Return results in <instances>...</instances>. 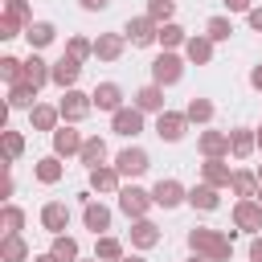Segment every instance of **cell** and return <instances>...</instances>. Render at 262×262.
Segmentation results:
<instances>
[{
	"label": "cell",
	"instance_id": "37",
	"mask_svg": "<svg viewBox=\"0 0 262 262\" xmlns=\"http://www.w3.org/2000/svg\"><path fill=\"white\" fill-rule=\"evenodd\" d=\"M205 37L217 41V45L229 41V37H233V20H229V16H209V20H205Z\"/></svg>",
	"mask_w": 262,
	"mask_h": 262
},
{
	"label": "cell",
	"instance_id": "31",
	"mask_svg": "<svg viewBox=\"0 0 262 262\" xmlns=\"http://www.w3.org/2000/svg\"><path fill=\"white\" fill-rule=\"evenodd\" d=\"M78 160L86 164V172H90V168H98V164H106V139H102V135H86V143H82Z\"/></svg>",
	"mask_w": 262,
	"mask_h": 262
},
{
	"label": "cell",
	"instance_id": "22",
	"mask_svg": "<svg viewBox=\"0 0 262 262\" xmlns=\"http://www.w3.org/2000/svg\"><path fill=\"white\" fill-rule=\"evenodd\" d=\"M123 49H127V37L123 33H98L94 37V57L98 61H119Z\"/></svg>",
	"mask_w": 262,
	"mask_h": 262
},
{
	"label": "cell",
	"instance_id": "16",
	"mask_svg": "<svg viewBox=\"0 0 262 262\" xmlns=\"http://www.w3.org/2000/svg\"><path fill=\"white\" fill-rule=\"evenodd\" d=\"M196 151L205 160H225L229 156V131H201L196 135Z\"/></svg>",
	"mask_w": 262,
	"mask_h": 262
},
{
	"label": "cell",
	"instance_id": "5",
	"mask_svg": "<svg viewBox=\"0 0 262 262\" xmlns=\"http://www.w3.org/2000/svg\"><path fill=\"white\" fill-rule=\"evenodd\" d=\"M123 37H127L135 49H147V45H156V41H160V20H151L147 12H143V16H127Z\"/></svg>",
	"mask_w": 262,
	"mask_h": 262
},
{
	"label": "cell",
	"instance_id": "39",
	"mask_svg": "<svg viewBox=\"0 0 262 262\" xmlns=\"http://www.w3.org/2000/svg\"><path fill=\"white\" fill-rule=\"evenodd\" d=\"M0 229H4V233H20V229H25V209L8 201V205L0 209Z\"/></svg>",
	"mask_w": 262,
	"mask_h": 262
},
{
	"label": "cell",
	"instance_id": "43",
	"mask_svg": "<svg viewBox=\"0 0 262 262\" xmlns=\"http://www.w3.org/2000/svg\"><path fill=\"white\" fill-rule=\"evenodd\" d=\"M147 16L160 20V25H168L176 16V0H147Z\"/></svg>",
	"mask_w": 262,
	"mask_h": 262
},
{
	"label": "cell",
	"instance_id": "44",
	"mask_svg": "<svg viewBox=\"0 0 262 262\" xmlns=\"http://www.w3.org/2000/svg\"><path fill=\"white\" fill-rule=\"evenodd\" d=\"M20 33H25V25H20V20L0 16V41H12V37H20Z\"/></svg>",
	"mask_w": 262,
	"mask_h": 262
},
{
	"label": "cell",
	"instance_id": "17",
	"mask_svg": "<svg viewBox=\"0 0 262 262\" xmlns=\"http://www.w3.org/2000/svg\"><path fill=\"white\" fill-rule=\"evenodd\" d=\"M127 237H131V246L135 250H151V246H160V225L151 221V217H139V221H131V229H127Z\"/></svg>",
	"mask_w": 262,
	"mask_h": 262
},
{
	"label": "cell",
	"instance_id": "30",
	"mask_svg": "<svg viewBox=\"0 0 262 262\" xmlns=\"http://www.w3.org/2000/svg\"><path fill=\"white\" fill-rule=\"evenodd\" d=\"M8 106L12 111H33L37 106V86L33 82H12L8 86Z\"/></svg>",
	"mask_w": 262,
	"mask_h": 262
},
{
	"label": "cell",
	"instance_id": "6",
	"mask_svg": "<svg viewBox=\"0 0 262 262\" xmlns=\"http://www.w3.org/2000/svg\"><path fill=\"white\" fill-rule=\"evenodd\" d=\"M86 188L98 192V196H119V188H123V172H119L115 164H98V168L86 172Z\"/></svg>",
	"mask_w": 262,
	"mask_h": 262
},
{
	"label": "cell",
	"instance_id": "48",
	"mask_svg": "<svg viewBox=\"0 0 262 262\" xmlns=\"http://www.w3.org/2000/svg\"><path fill=\"white\" fill-rule=\"evenodd\" d=\"M221 4H225L229 12H250V8H254V0H221Z\"/></svg>",
	"mask_w": 262,
	"mask_h": 262
},
{
	"label": "cell",
	"instance_id": "51",
	"mask_svg": "<svg viewBox=\"0 0 262 262\" xmlns=\"http://www.w3.org/2000/svg\"><path fill=\"white\" fill-rule=\"evenodd\" d=\"M123 262H147L143 254H123Z\"/></svg>",
	"mask_w": 262,
	"mask_h": 262
},
{
	"label": "cell",
	"instance_id": "9",
	"mask_svg": "<svg viewBox=\"0 0 262 262\" xmlns=\"http://www.w3.org/2000/svg\"><path fill=\"white\" fill-rule=\"evenodd\" d=\"M233 229H242L250 237L262 229V205H258V196H237L233 201Z\"/></svg>",
	"mask_w": 262,
	"mask_h": 262
},
{
	"label": "cell",
	"instance_id": "3",
	"mask_svg": "<svg viewBox=\"0 0 262 262\" xmlns=\"http://www.w3.org/2000/svg\"><path fill=\"white\" fill-rule=\"evenodd\" d=\"M151 205H156V201H151V188H139V184H123V188H119V213H123L127 221L147 217Z\"/></svg>",
	"mask_w": 262,
	"mask_h": 262
},
{
	"label": "cell",
	"instance_id": "14",
	"mask_svg": "<svg viewBox=\"0 0 262 262\" xmlns=\"http://www.w3.org/2000/svg\"><path fill=\"white\" fill-rule=\"evenodd\" d=\"M111 221H115V213H111L102 201H94V196H90V201L82 205V225H86L94 237H98V233H106V229H111Z\"/></svg>",
	"mask_w": 262,
	"mask_h": 262
},
{
	"label": "cell",
	"instance_id": "7",
	"mask_svg": "<svg viewBox=\"0 0 262 262\" xmlns=\"http://www.w3.org/2000/svg\"><path fill=\"white\" fill-rule=\"evenodd\" d=\"M115 168L123 172V180H139V176L151 168V156H147L139 143H127V147L115 156Z\"/></svg>",
	"mask_w": 262,
	"mask_h": 262
},
{
	"label": "cell",
	"instance_id": "46",
	"mask_svg": "<svg viewBox=\"0 0 262 262\" xmlns=\"http://www.w3.org/2000/svg\"><path fill=\"white\" fill-rule=\"evenodd\" d=\"M78 8H82V12H106L111 0H78Z\"/></svg>",
	"mask_w": 262,
	"mask_h": 262
},
{
	"label": "cell",
	"instance_id": "38",
	"mask_svg": "<svg viewBox=\"0 0 262 262\" xmlns=\"http://www.w3.org/2000/svg\"><path fill=\"white\" fill-rule=\"evenodd\" d=\"M0 139H4V160H8V164H16V160L25 156V135H20V131H12V127H4V131H0Z\"/></svg>",
	"mask_w": 262,
	"mask_h": 262
},
{
	"label": "cell",
	"instance_id": "26",
	"mask_svg": "<svg viewBox=\"0 0 262 262\" xmlns=\"http://www.w3.org/2000/svg\"><path fill=\"white\" fill-rule=\"evenodd\" d=\"M29 258H33V250H29V242L20 233H4L0 237V262H29Z\"/></svg>",
	"mask_w": 262,
	"mask_h": 262
},
{
	"label": "cell",
	"instance_id": "41",
	"mask_svg": "<svg viewBox=\"0 0 262 262\" xmlns=\"http://www.w3.org/2000/svg\"><path fill=\"white\" fill-rule=\"evenodd\" d=\"M66 53H74L78 61H86V57H94V41H90V37H82V33H74V37L66 41Z\"/></svg>",
	"mask_w": 262,
	"mask_h": 262
},
{
	"label": "cell",
	"instance_id": "50",
	"mask_svg": "<svg viewBox=\"0 0 262 262\" xmlns=\"http://www.w3.org/2000/svg\"><path fill=\"white\" fill-rule=\"evenodd\" d=\"M33 262H57V258H53V250H45V254H33Z\"/></svg>",
	"mask_w": 262,
	"mask_h": 262
},
{
	"label": "cell",
	"instance_id": "23",
	"mask_svg": "<svg viewBox=\"0 0 262 262\" xmlns=\"http://www.w3.org/2000/svg\"><path fill=\"white\" fill-rule=\"evenodd\" d=\"M213 49H217V41H209L205 33H188V41H184V57L192 66H209L213 61Z\"/></svg>",
	"mask_w": 262,
	"mask_h": 262
},
{
	"label": "cell",
	"instance_id": "34",
	"mask_svg": "<svg viewBox=\"0 0 262 262\" xmlns=\"http://www.w3.org/2000/svg\"><path fill=\"white\" fill-rule=\"evenodd\" d=\"M49 250H53L57 262H78V258H82V246H78V237H70V233H53Z\"/></svg>",
	"mask_w": 262,
	"mask_h": 262
},
{
	"label": "cell",
	"instance_id": "33",
	"mask_svg": "<svg viewBox=\"0 0 262 262\" xmlns=\"http://www.w3.org/2000/svg\"><path fill=\"white\" fill-rule=\"evenodd\" d=\"M258 172H250V168H233V180H229V192L233 196H258Z\"/></svg>",
	"mask_w": 262,
	"mask_h": 262
},
{
	"label": "cell",
	"instance_id": "25",
	"mask_svg": "<svg viewBox=\"0 0 262 262\" xmlns=\"http://www.w3.org/2000/svg\"><path fill=\"white\" fill-rule=\"evenodd\" d=\"M29 127H33V131H57V127H61V111L49 106V102H37V106L29 111Z\"/></svg>",
	"mask_w": 262,
	"mask_h": 262
},
{
	"label": "cell",
	"instance_id": "21",
	"mask_svg": "<svg viewBox=\"0 0 262 262\" xmlns=\"http://www.w3.org/2000/svg\"><path fill=\"white\" fill-rule=\"evenodd\" d=\"M188 205L196 209V213H217L221 209V188H213V184H192L188 188Z\"/></svg>",
	"mask_w": 262,
	"mask_h": 262
},
{
	"label": "cell",
	"instance_id": "29",
	"mask_svg": "<svg viewBox=\"0 0 262 262\" xmlns=\"http://www.w3.org/2000/svg\"><path fill=\"white\" fill-rule=\"evenodd\" d=\"M201 180H205V184H213V188H229L233 168H229L225 160H205V164H201Z\"/></svg>",
	"mask_w": 262,
	"mask_h": 262
},
{
	"label": "cell",
	"instance_id": "40",
	"mask_svg": "<svg viewBox=\"0 0 262 262\" xmlns=\"http://www.w3.org/2000/svg\"><path fill=\"white\" fill-rule=\"evenodd\" d=\"M0 78L12 86V82H25V57H12V53H4L0 57Z\"/></svg>",
	"mask_w": 262,
	"mask_h": 262
},
{
	"label": "cell",
	"instance_id": "1",
	"mask_svg": "<svg viewBox=\"0 0 262 262\" xmlns=\"http://www.w3.org/2000/svg\"><path fill=\"white\" fill-rule=\"evenodd\" d=\"M242 229H209V225H192L188 229V250L192 254H205V258H213V262H229V254H233V237H237Z\"/></svg>",
	"mask_w": 262,
	"mask_h": 262
},
{
	"label": "cell",
	"instance_id": "19",
	"mask_svg": "<svg viewBox=\"0 0 262 262\" xmlns=\"http://www.w3.org/2000/svg\"><path fill=\"white\" fill-rule=\"evenodd\" d=\"M90 98H94V111L115 115V111L123 106V86H119V82H98V86L90 90Z\"/></svg>",
	"mask_w": 262,
	"mask_h": 262
},
{
	"label": "cell",
	"instance_id": "36",
	"mask_svg": "<svg viewBox=\"0 0 262 262\" xmlns=\"http://www.w3.org/2000/svg\"><path fill=\"white\" fill-rule=\"evenodd\" d=\"M184 41H188V29H184V25H176V20L160 25V41H156V45H164V49H184Z\"/></svg>",
	"mask_w": 262,
	"mask_h": 262
},
{
	"label": "cell",
	"instance_id": "55",
	"mask_svg": "<svg viewBox=\"0 0 262 262\" xmlns=\"http://www.w3.org/2000/svg\"><path fill=\"white\" fill-rule=\"evenodd\" d=\"M254 172H258V180H262V164H258V168H254Z\"/></svg>",
	"mask_w": 262,
	"mask_h": 262
},
{
	"label": "cell",
	"instance_id": "20",
	"mask_svg": "<svg viewBox=\"0 0 262 262\" xmlns=\"http://www.w3.org/2000/svg\"><path fill=\"white\" fill-rule=\"evenodd\" d=\"M258 151V131L254 127H233L229 131V156L233 160H250Z\"/></svg>",
	"mask_w": 262,
	"mask_h": 262
},
{
	"label": "cell",
	"instance_id": "54",
	"mask_svg": "<svg viewBox=\"0 0 262 262\" xmlns=\"http://www.w3.org/2000/svg\"><path fill=\"white\" fill-rule=\"evenodd\" d=\"M258 151H262V127H258Z\"/></svg>",
	"mask_w": 262,
	"mask_h": 262
},
{
	"label": "cell",
	"instance_id": "47",
	"mask_svg": "<svg viewBox=\"0 0 262 262\" xmlns=\"http://www.w3.org/2000/svg\"><path fill=\"white\" fill-rule=\"evenodd\" d=\"M250 262H262V233L250 237Z\"/></svg>",
	"mask_w": 262,
	"mask_h": 262
},
{
	"label": "cell",
	"instance_id": "2",
	"mask_svg": "<svg viewBox=\"0 0 262 262\" xmlns=\"http://www.w3.org/2000/svg\"><path fill=\"white\" fill-rule=\"evenodd\" d=\"M184 61H188V57H180L176 49H164V53L151 61V82H156V86H164V90H168V86H176V82L184 78Z\"/></svg>",
	"mask_w": 262,
	"mask_h": 262
},
{
	"label": "cell",
	"instance_id": "28",
	"mask_svg": "<svg viewBox=\"0 0 262 262\" xmlns=\"http://www.w3.org/2000/svg\"><path fill=\"white\" fill-rule=\"evenodd\" d=\"M33 176H37V184H57V180L66 176L61 156H41V160L33 164Z\"/></svg>",
	"mask_w": 262,
	"mask_h": 262
},
{
	"label": "cell",
	"instance_id": "4",
	"mask_svg": "<svg viewBox=\"0 0 262 262\" xmlns=\"http://www.w3.org/2000/svg\"><path fill=\"white\" fill-rule=\"evenodd\" d=\"M57 111H61V123H82V119L94 111V98H90L86 90L70 86V90H61V98H57Z\"/></svg>",
	"mask_w": 262,
	"mask_h": 262
},
{
	"label": "cell",
	"instance_id": "27",
	"mask_svg": "<svg viewBox=\"0 0 262 262\" xmlns=\"http://www.w3.org/2000/svg\"><path fill=\"white\" fill-rule=\"evenodd\" d=\"M25 41H29V49H45V45L57 41V25H53V20H33V25L25 29Z\"/></svg>",
	"mask_w": 262,
	"mask_h": 262
},
{
	"label": "cell",
	"instance_id": "45",
	"mask_svg": "<svg viewBox=\"0 0 262 262\" xmlns=\"http://www.w3.org/2000/svg\"><path fill=\"white\" fill-rule=\"evenodd\" d=\"M246 25H250L254 33H262V4H254V8L246 12Z\"/></svg>",
	"mask_w": 262,
	"mask_h": 262
},
{
	"label": "cell",
	"instance_id": "24",
	"mask_svg": "<svg viewBox=\"0 0 262 262\" xmlns=\"http://www.w3.org/2000/svg\"><path fill=\"white\" fill-rule=\"evenodd\" d=\"M131 102H135L143 115H160V111H168V106H164V86H156V82L139 86V90L131 94Z\"/></svg>",
	"mask_w": 262,
	"mask_h": 262
},
{
	"label": "cell",
	"instance_id": "18",
	"mask_svg": "<svg viewBox=\"0 0 262 262\" xmlns=\"http://www.w3.org/2000/svg\"><path fill=\"white\" fill-rule=\"evenodd\" d=\"M78 78H82V61H78L74 53H61V57L53 61V86L70 90V86H78Z\"/></svg>",
	"mask_w": 262,
	"mask_h": 262
},
{
	"label": "cell",
	"instance_id": "49",
	"mask_svg": "<svg viewBox=\"0 0 262 262\" xmlns=\"http://www.w3.org/2000/svg\"><path fill=\"white\" fill-rule=\"evenodd\" d=\"M250 90H258V94H262V61H258V66H250Z\"/></svg>",
	"mask_w": 262,
	"mask_h": 262
},
{
	"label": "cell",
	"instance_id": "56",
	"mask_svg": "<svg viewBox=\"0 0 262 262\" xmlns=\"http://www.w3.org/2000/svg\"><path fill=\"white\" fill-rule=\"evenodd\" d=\"M258 205H262V184H258Z\"/></svg>",
	"mask_w": 262,
	"mask_h": 262
},
{
	"label": "cell",
	"instance_id": "10",
	"mask_svg": "<svg viewBox=\"0 0 262 262\" xmlns=\"http://www.w3.org/2000/svg\"><path fill=\"white\" fill-rule=\"evenodd\" d=\"M49 143H53V156H61V160H70V156H78V151H82V143H86V135L78 131V123H61L57 131H49Z\"/></svg>",
	"mask_w": 262,
	"mask_h": 262
},
{
	"label": "cell",
	"instance_id": "32",
	"mask_svg": "<svg viewBox=\"0 0 262 262\" xmlns=\"http://www.w3.org/2000/svg\"><path fill=\"white\" fill-rule=\"evenodd\" d=\"M184 115H188V123H196V127H209V123H213V115H217V106H213L209 98H196V94H192V98L184 102Z\"/></svg>",
	"mask_w": 262,
	"mask_h": 262
},
{
	"label": "cell",
	"instance_id": "52",
	"mask_svg": "<svg viewBox=\"0 0 262 262\" xmlns=\"http://www.w3.org/2000/svg\"><path fill=\"white\" fill-rule=\"evenodd\" d=\"M188 262H213V258H205V254H192V258H188Z\"/></svg>",
	"mask_w": 262,
	"mask_h": 262
},
{
	"label": "cell",
	"instance_id": "35",
	"mask_svg": "<svg viewBox=\"0 0 262 262\" xmlns=\"http://www.w3.org/2000/svg\"><path fill=\"white\" fill-rule=\"evenodd\" d=\"M123 242L119 237H111V233H98V242H94V258H102V262H123Z\"/></svg>",
	"mask_w": 262,
	"mask_h": 262
},
{
	"label": "cell",
	"instance_id": "53",
	"mask_svg": "<svg viewBox=\"0 0 262 262\" xmlns=\"http://www.w3.org/2000/svg\"><path fill=\"white\" fill-rule=\"evenodd\" d=\"M78 262H102V258H78Z\"/></svg>",
	"mask_w": 262,
	"mask_h": 262
},
{
	"label": "cell",
	"instance_id": "11",
	"mask_svg": "<svg viewBox=\"0 0 262 262\" xmlns=\"http://www.w3.org/2000/svg\"><path fill=\"white\" fill-rule=\"evenodd\" d=\"M111 131L115 135H123V139H135V135H143V111L131 102V106H119L115 115H111Z\"/></svg>",
	"mask_w": 262,
	"mask_h": 262
},
{
	"label": "cell",
	"instance_id": "8",
	"mask_svg": "<svg viewBox=\"0 0 262 262\" xmlns=\"http://www.w3.org/2000/svg\"><path fill=\"white\" fill-rule=\"evenodd\" d=\"M151 201H156L160 209H180V205H188V188H184L176 176H160V180L151 184Z\"/></svg>",
	"mask_w": 262,
	"mask_h": 262
},
{
	"label": "cell",
	"instance_id": "42",
	"mask_svg": "<svg viewBox=\"0 0 262 262\" xmlns=\"http://www.w3.org/2000/svg\"><path fill=\"white\" fill-rule=\"evenodd\" d=\"M4 16H12V20H20L25 29L33 25V8H29V0H4Z\"/></svg>",
	"mask_w": 262,
	"mask_h": 262
},
{
	"label": "cell",
	"instance_id": "13",
	"mask_svg": "<svg viewBox=\"0 0 262 262\" xmlns=\"http://www.w3.org/2000/svg\"><path fill=\"white\" fill-rule=\"evenodd\" d=\"M41 229L53 237V233H66L70 229V205L66 201H45L41 205Z\"/></svg>",
	"mask_w": 262,
	"mask_h": 262
},
{
	"label": "cell",
	"instance_id": "15",
	"mask_svg": "<svg viewBox=\"0 0 262 262\" xmlns=\"http://www.w3.org/2000/svg\"><path fill=\"white\" fill-rule=\"evenodd\" d=\"M25 82H33L37 90L53 82V61H45L41 49H29V57H25Z\"/></svg>",
	"mask_w": 262,
	"mask_h": 262
},
{
	"label": "cell",
	"instance_id": "12",
	"mask_svg": "<svg viewBox=\"0 0 262 262\" xmlns=\"http://www.w3.org/2000/svg\"><path fill=\"white\" fill-rule=\"evenodd\" d=\"M184 131H188V115H184V111H160V115H156V135H160L164 143H180Z\"/></svg>",
	"mask_w": 262,
	"mask_h": 262
}]
</instances>
